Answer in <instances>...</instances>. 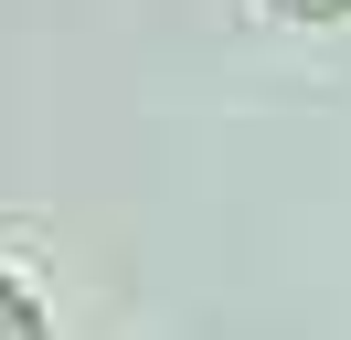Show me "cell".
<instances>
[{"label":"cell","mask_w":351,"mask_h":340,"mask_svg":"<svg viewBox=\"0 0 351 340\" xmlns=\"http://www.w3.org/2000/svg\"><path fill=\"white\" fill-rule=\"evenodd\" d=\"M0 340H43V319H32V298L0 276Z\"/></svg>","instance_id":"obj_1"},{"label":"cell","mask_w":351,"mask_h":340,"mask_svg":"<svg viewBox=\"0 0 351 340\" xmlns=\"http://www.w3.org/2000/svg\"><path fill=\"white\" fill-rule=\"evenodd\" d=\"M298 11H341V0H298Z\"/></svg>","instance_id":"obj_2"}]
</instances>
